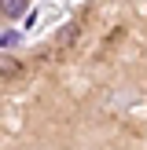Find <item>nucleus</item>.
Masks as SVG:
<instances>
[{"instance_id":"f257e3e1","label":"nucleus","mask_w":147,"mask_h":150,"mask_svg":"<svg viewBox=\"0 0 147 150\" xmlns=\"http://www.w3.org/2000/svg\"><path fill=\"white\" fill-rule=\"evenodd\" d=\"M0 11H4V18H22L26 15V0H4Z\"/></svg>"},{"instance_id":"f03ea898","label":"nucleus","mask_w":147,"mask_h":150,"mask_svg":"<svg viewBox=\"0 0 147 150\" xmlns=\"http://www.w3.org/2000/svg\"><path fill=\"white\" fill-rule=\"evenodd\" d=\"M15 44H19V29H4V33H0V48H4V51H11Z\"/></svg>"}]
</instances>
